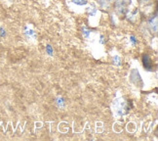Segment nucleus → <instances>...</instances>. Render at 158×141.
Returning a JSON list of instances; mask_svg holds the SVG:
<instances>
[{"instance_id": "nucleus-3", "label": "nucleus", "mask_w": 158, "mask_h": 141, "mask_svg": "<svg viewBox=\"0 0 158 141\" xmlns=\"http://www.w3.org/2000/svg\"><path fill=\"white\" fill-rule=\"evenodd\" d=\"M149 26H150V29H152L154 33L157 32V17H156V16H155V18H154V22H153L152 19H151V20L149 21Z\"/></svg>"}, {"instance_id": "nucleus-4", "label": "nucleus", "mask_w": 158, "mask_h": 141, "mask_svg": "<svg viewBox=\"0 0 158 141\" xmlns=\"http://www.w3.org/2000/svg\"><path fill=\"white\" fill-rule=\"evenodd\" d=\"M72 2L77 4V5L82 6V5H86L87 2H88V0H72Z\"/></svg>"}, {"instance_id": "nucleus-1", "label": "nucleus", "mask_w": 158, "mask_h": 141, "mask_svg": "<svg viewBox=\"0 0 158 141\" xmlns=\"http://www.w3.org/2000/svg\"><path fill=\"white\" fill-rule=\"evenodd\" d=\"M115 3H116V11H117V13L119 15H124L126 13V8H125L126 5L122 1H121V0H116Z\"/></svg>"}, {"instance_id": "nucleus-7", "label": "nucleus", "mask_w": 158, "mask_h": 141, "mask_svg": "<svg viewBox=\"0 0 158 141\" xmlns=\"http://www.w3.org/2000/svg\"><path fill=\"white\" fill-rule=\"evenodd\" d=\"M116 0H107V2L108 3H113V2H115Z\"/></svg>"}, {"instance_id": "nucleus-6", "label": "nucleus", "mask_w": 158, "mask_h": 141, "mask_svg": "<svg viewBox=\"0 0 158 141\" xmlns=\"http://www.w3.org/2000/svg\"><path fill=\"white\" fill-rule=\"evenodd\" d=\"M125 5H129V4H131V0H121Z\"/></svg>"}, {"instance_id": "nucleus-2", "label": "nucleus", "mask_w": 158, "mask_h": 141, "mask_svg": "<svg viewBox=\"0 0 158 141\" xmlns=\"http://www.w3.org/2000/svg\"><path fill=\"white\" fill-rule=\"evenodd\" d=\"M143 66H144L145 69L148 70V71H151V68H152V64H151L150 58L148 56V55H143Z\"/></svg>"}, {"instance_id": "nucleus-5", "label": "nucleus", "mask_w": 158, "mask_h": 141, "mask_svg": "<svg viewBox=\"0 0 158 141\" xmlns=\"http://www.w3.org/2000/svg\"><path fill=\"white\" fill-rule=\"evenodd\" d=\"M99 4L104 8H108V2L107 0H98Z\"/></svg>"}]
</instances>
